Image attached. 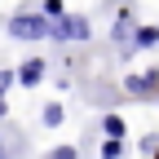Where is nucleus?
I'll return each instance as SVG.
<instances>
[{"instance_id": "obj_2", "label": "nucleus", "mask_w": 159, "mask_h": 159, "mask_svg": "<svg viewBox=\"0 0 159 159\" xmlns=\"http://www.w3.org/2000/svg\"><path fill=\"white\" fill-rule=\"evenodd\" d=\"M49 40H89V22L71 18V13H57L49 22Z\"/></svg>"}, {"instance_id": "obj_10", "label": "nucleus", "mask_w": 159, "mask_h": 159, "mask_svg": "<svg viewBox=\"0 0 159 159\" xmlns=\"http://www.w3.org/2000/svg\"><path fill=\"white\" fill-rule=\"evenodd\" d=\"M13 80H18V75H13V71H0V97H5V89H9V84H13Z\"/></svg>"}, {"instance_id": "obj_5", "label": "nucleus", "mask_w": 159, "mask_h": 159, "mask_svg": "<svg viewBox=\"0 0 159 159\" xmlns=\"http://www.w3.org/2000/svg\"><path fill=\"white\" fill-rule=\"evenodd\" d=\"M102 133L106 137H124V119H119V115H106L102 119Z\"/></svg>"}, {"instance_id": "obj_4", "label": "nucleus", "mask_w": 159, "mask_h": 159, "mask_svg": "<svg viewBox=\"0 0 159 159\" xmlns=\"http://www.w3.org/2000/svg\"><path fill=\"white\" fill-rule=\"evenodd\" d=\"M40 80H44V57H31V62H22V71H18V84L35 89Z\"/></svg>"}, {"instance_id": "obj_3", "label": "nucleus", "mask_w": 159, "mask_h": 159, "mask_svg": "<svg viewBox=\"0 0 159 159\" xmlns=\"http://www.w3.org/2000/svg\"><path fill=\"white\" fill-rule=\"evenodd\" d=\"M124 89H128L133 97H150V93L159 89V75H155V71H150V75H128V80H124Z\"/></svg>"}, {"instance_id": "obj_8", "label": "nucleus", "mask_w": 159, "mask_h": 159, "mask_svg": "<svg viewBox=\"0 0 159 159\" xmlns=\"http://www.w3.org/2000/svg\"><path fill=\"white\" fill-rule=\"evenodd\" d=\"M119 150H124V137H106V146H102V155H106V159H115Z\"/></svg>"}, {"instance_id": "obj_7", "label": "nucleus", "mask_w": 159, "mask_h": 159, "mask_svg": "<svg viewBox=\"0 0 159 159\" xmlns=\"http://www.w3.org/2000/svg\"><path fill=\"white\" fill-rule=\"evenodd\" d=\"M137 44H159V27H142V31H137Z\"/></svg>"}, {"instance_id": "obj_9", "label": "nucleus", "mask_w": 159, "mask_h": 159, "mask_svg": "<svg viewBox=\"0 0 159 159\" xmlns=\"http://www.w3.org/2000/svg\"><path fill=\"white\" fill-rule=\"evenodd\" d=\"M111 35H115V40H128V35H133V22H124V18H119V22L111 27Z\"/></svg>"}, {"instance_id": "obj_6", "label": "nucleus", "mask_w": 159, "mask_h": 159, "mask_svg": "<svg viewBox=\"0 0 159 159\" xmlns=\"http://www.w3.org/2000/svg\"><path fill=\"white\" fill-rule=\"evenodd\" d=\"M44 124H49V128L62 124V106H57V102H49V106H44Z\"/></svg>"}, {"instance_id": "obj_11", "label": "nucleus", "mask_w": 159, "mask_h": 159, "mask_svg": "<svg viewBox=\"0 0 159 159\" xmlns=\"http://www.w3.org/2000/svg\"><path fill=\"white\" fill-rule=\"evenodd\" d=\"M0 150H5V142H0Z\"/></svg>"}, {"instance_id": "obj_1", "label": "nucleus", "mask_w": 159, "mask_h": 159, "mask_svg": "<svg viewBox=\"0 0 159 159\" xmlns=\"http://www.w3.org/2000/svg\"><path fill=\"white\" fill-rule=\"evenodd\" d=\"M9 35L13 40H49V18L44 13H13L9 18Z\"/></svg>"}]
</instances>
